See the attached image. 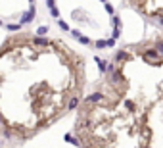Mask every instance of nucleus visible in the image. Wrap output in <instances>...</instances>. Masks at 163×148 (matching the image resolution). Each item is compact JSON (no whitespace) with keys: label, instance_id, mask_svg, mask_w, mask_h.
I'll use <instances>...</instances> for the list:
<instances>
[{"label":"nucleus","instance_id":"obj_2","mask_svg":"<svg viewBox=\"0 0 163 148\" xmlns=\"http://www.w3.org/2000/svg\"><path fill=\"white\" fill-rule=\"evenodd\" d=\"M46 31H48V27H40V29H38V35H44Z\"/></svg>","mask_w":163,"mask_h":148},{"label":"nucleus","instance_id":"obj_1","mask_svg":"<svg viewBox=\"0 0 163 148\" xmlns=\"http://www.w3.org/2000/svg\"><path fill=\"white\" fill-rule=\"evenodd\" d=\"M83 64L63 42L13 37L0 50V127L25 141L71 110Z\"/></svg>","mask_w":163,"mask_h":148}]
</instances>
